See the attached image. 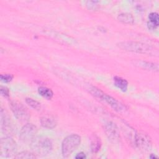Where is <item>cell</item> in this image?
Masks as SVG:
<instances>
[{"mask_svg":"<svg viewBox=\"0 0 159 159\" xmlns=\"http://www.w3.org/2000/svg\"><path fill=\"white\" fill-rule=\"evenodd\" d=\"M81 137L77 134H71L66 137L61 143V153L63 157H69L80 145Z\"/></svg>","mask_w":159,"mask_h":159,"instance_id":"cell-3","label":"cell"},{"mask_svg":"<svg viewBox=\"0 0 159 159\" xmlns=\"http://www.w3.org/2000/svg\"><path fill=\"white\" fill-rule=\"evenodd\" d=\"M134 143L135 146L143 152L150 150L152 146L150 137L147 134L142 132H137L135 134Z\"/></svg>","mask_w":159,"mask_h":159,"instance_id":"cell-5","label":"cell"},{"mask_svg":"<svg viewBox=\"0 0 159 159\" xmlns=\"http://www.w3.org/2000/svg\"><path fill=\"white\" fill-rule=\"evenodd\" d=\"M40 124L43 127L51 129L57 125V120L52 116H46L41 117Z\"/></svg>","mask_w":159,"mask_h":159,"instance_id":"cell-11","label":"cell"},{"mask_svg":"<svg viewBox=\"0 0 159 159\" xmlns=\"http://www.w3.org/2000/svg\"><path fill=\"white\" fill-rule=\"evenodd\" d=\"M37 128L32 124H27L24 125L20 132V139L24 142H31L35 137Z\"/></svg>","mask_w":159,"mask_h":159,"instance_id":"cell-7","label":"cell"},{"mask_svg":"<svg viewBox=\"0 0 159 159\" xmlns=\"http://www.w3.org/2000/svg\"><path fill=\"white\" fill-rule=\"evenodd\" d=\"M10 107L15 117L19 120L24 122L29 119L30 116L27 109L21 103L17 101H12Z\"/></svg>","mask_w":159,"mask_h":159,"instance_id":"cell-6","label":"cell"},{"mask_svg":"<svg viewBox=\"0 0 159 159\" xmlns=\"http://www.w3.org/2000/svg\"><path fill=\"white\" fill-rule=\"evenodd\" d=\"M1 80L4 83H9L12 81L13 76L11 74H2L1 75Z\"/></svg>","mask_w":159,"mask_h":159,"instance_id":"cell-20","label":"cell"},{"mask_svg":"<svg viewBox=\"0 0 159 159\" xmlns=\"http://www.w3.org/2000/svg\"><path fill=\"white\" fill-rule=\"evenodd\" d=\"M151 158H157V156H155V155H150V157Z\"/></svg>","mask_w":159,"mask_h":159,"instance_id":"cell-23","label":"cell"},{"mask_svg":"<svg viewBox=\"0 0 159 159\" xmlns=\"http://www.w3.org/2000/svg\"><path fill=\"white\" fill-rule=\"evenodd\" d=\"M1 94L4 96V97H8L9 95V91L8 89V88H7L6 87H4V86H1Z\"/></svg>","mask_w":159,"mask_h":159,"instance_id":"cell-21","label":"cell"},{"mask_svg":"<svg viewBox=\"0 0 159 159\" xmlns=\"http://www.w3.org/2000/svg\"><path fill=\"white\" fill-rule=\"evenodd\" d=\"M17 152V144L11 136L2 138L0 144V155L2 158L15 157Z\"/></svg>","mask_w":159,"mask_h":159,"instance_id":"cell-4","label":"cell"},{"mask_svg":"<svg viewBox=\"0 0 159 159\" xmlns=\"http://www.w3.org/2000/svg\"><path fill=\"white\" fill-rule=\"evenodd\" d=\"M139 65L142 66V68H145L149 70H154L158 71V65L155 64L150 62H146V61H140L139 62Z\"/></svg>","mask_w":159,"mask_h":159,"instance_id":"cell-18","label":"cell"},{"mask_svg":"<svg viewBox=\"0 0 159 159\" xmlns=\"http://www.w3.org/2000/svg\"><path fill=\"white\" fill-rule=\"evenodd\" d=\"M149 22L148 24V28L150 29H155L159 24L158 14L157 12H151L148 16Z\"/></svg>","mask_w":159,"mask_h":159,"instance_id":"cell-13","label":"cell"},{"mask_svg":"<svg viewBox=\"0 0 159 159\" xmlns=\"http://www.w3.org/2000/svg\"><path fill=\"white\" fill-rule=\"evenodd\" d=\"M99 98L107 102L114 110L118 112L124 113L127 111V107L125 105L112 96L105 94L104 92L102 93Z\"/></svg>","mask_w":159,"mask_h":159,"instance_id":"cell-8","label":"cell"},{"mask_svg":"<svg viewBox=\"0 0 159 159\" xmlns=\"http://www.w3.org/2000/svg\"><path fill=\"white\" fill-rule=\"evenodd\" d=\"M31 148L35 155L45 156L52 150L53 145L51 140L47 137H35L30 142Z\"/></svg>","mask_w":159,"mask_h":159,"instance_id":"cell-1","label":"cell"},{"mask_svg":"<svg viewBox=\"0 0 159 159\" xmlns=\"http://www.w3.org/2000/svg\"><path fill=\"white\" fill-rule=\"evenodd\" d=\"M117 46L125 51L135 52L142 54H152L153 53V48L151 46L138 42L126 41L117 43Z\"/></svg>","mask_w":159,"mask_h":159,"instance_id":"cell-2","label":"cell"},{"mask_svg":"<svg viewBox=\"0 0 159 159\" xmlns=\"http://www.w3.org/2000/svg\"><path fill=\"white\" fill-rule=\"evenodd\" d=\"M38 92L40 96L47 99H52L53 96V91L50 89L43 86L39 87L38 88Z\"/></svg>","mask_w":159,"mask_h":159,"instance_id":"cell-16","label":"cell"},{"mask_svg":"<svg viewBox=\"0 0 159 159\" xmlns=\"http://www.w3.org/2000/svg\"><path fill=\"white\" fill-rule=\"evenodd\" d=\"M14 158L17 159H34L37 158V156L34 152L32 153L28 151H24L16 154Z\"/></svg>","mask_w":159,"mask_h":159,"instance_id":"cell-17","label":"cell"},{"mask_svg":"<svg viewBox=\"0 0 159 159\" xmlns=\"http://www.w3.org/2000/svg\"><path fill=\"white\" fill-rule=\"evenodd\" d=\"M114 83L116 87L122 91H126L128 88V82L119 76H115L114 78Z\"/></svg>","mask_w":159,"mask_h":159,"instance_id":"cell-14","label":"cell"},{"mask_svg":"<svg viewBox=\"0 0 159 159\" xmlns=\"http://www.w3.org/2000/svg\"><path fill=\"white\" fill-rule=\"evenodd\" d=\"M118 19L119 21L127 24H132L134 21L133 16L129 13H122L118 16Z\"/></svg>","mask_w":159,"mask_h":159,"instance_id":"cell-15","label":"cell"},{"mask_svg":"<svg viewBox=\"0 0 159 159\" xmlns=\"http://www.w3.org/2000/svg\"><path fill=\"white\" fill-rule=\"evenodd\" d=\"M75 158H80V159H83V158H86V155L83 152H80V153H79L76 155Z\"/></svg>","mask_w":159,"mask_h":159,"instance_id":"cell-22","label":"cell"},{"mask_svg":"<svg viewBox=\"0 0 159 159\" xmlns=\"http://www.w3.org/2000/svg\"><path fill=\"white\" fill-rule=\"evenodd\" d=\"M104 131L108 139L113 143H117L120 141L119 130L114 122H107L104 125Z\"/></svg>","mask_w":159,"mask_h":159,"instance_id":"cell-9","label":"cell"},{"mask_svg":"<svg viewBox=\"0 0 159 159\" xmlns=\"http://www.w3.org/2000/svg\"><path fill=\"white\" fill-rule=\"evenodd\" d=\"M25 101H26L27 104H28L31 107H32L34 109L39 110L41 107L40 103L38 101H37L36 100H34L32 98H26Z\"/></svg>","mask_w":159,"mask_h":159,"instance_id":"cell-19","label":"cell"},{"mask_svg":"<svg viewBox=\"0 0 159 159\" xmlns=\"http://www.w3.org/2000/svg\"><path fill=\"white\" fill-rule=\"evenodd\" d=\"M91 148L93 153H97L101 148V142L100 138H99L96 135L93 134L91 136Z\"/></svg>","mask_w":159,"mask_h":159,"instance_id":"cell-12","label":"cell"},{"mask_svg":"<svg viewBox=\"0 0 159 159\" xmlns=\"http://www.w3.org/2000/svg\"><path fill=\"white\" fill-rule=\"evenodd\" d=\"M1 127L2 132L7 136H10L14 132L13 125L8 114L2 109L1 110Z\"/></svg>","mask_w":159,"mask_h":159,"instance_id":"cell-10","label":"cell"}]
</instances>
